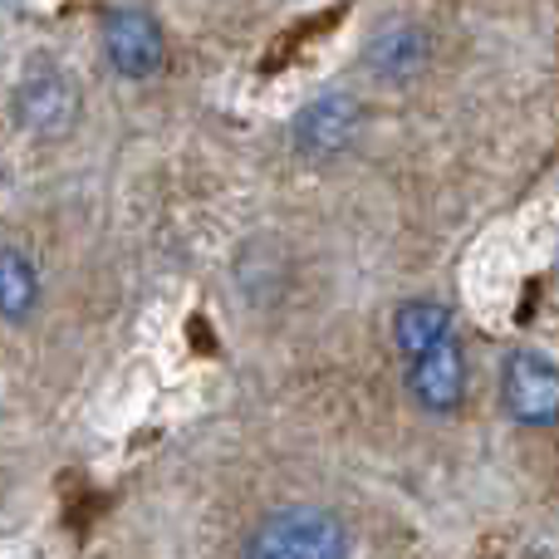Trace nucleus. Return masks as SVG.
<instances>
[{
  "mask_svg": "<svg viewBox=\"0 0 559 559\" xmlns=\"http://www.w3.org/2000/svg\"><path fill=\"white\" fill-rule=\"evenodd\" d=\"M246 559H348V531L324 506H285L255 525Z\"/></svg>",
  "mask_w": 559,
  "mask_h": 559,
  "instance_id": "nucleus-1",
  "label": "nucleus"
},
{
  "mask_svg": "<svg viewBox=\"0 0 559 559\" xmlns=\"http://www.w3.org/2000/svg\"><path fill=\"white\" fill-rule=\"evenodd\" d=\"M501 397H506V413L521 427H555L559 423V364L535 354V348L511 354L501 373Z\"/></svg>",
  "mask_w": 559,
  "mask_h": 559,
  "instance_id": "nucleus-2",
  "label": "nucleus"
},
{
  "mask_svg": "<svg viewBox=\"0 0 559 559\" xmlns=\"http://www.w3.org/2000/svg\"><path fill=\"white\" fill-rule=\"evenodd\" d=\"M407 393L417 397V407H427V413L447 417L462 407V393H466V358H462V344H456V334L447 338V344H437L432 354L413 358L407 364Z\"/></svg>",
  "mask_w": 559,
  "mask_h": 559,
  "instance_id": "nucleus-3",
  "label": "nucleus"
},
{
  "mask_svg": "<svg viewBox=\"0 0 559 559\" xmlns=\"http://www.w3.org/2000/svg\"><path fill=\"white\" fill-rule=\"evenodd\" d=\"M358 128H364V114H358L354 98L324 94L295 118V143L309 157H338L358 143Z\"/></svg>",
  "mask_w": 559,
  "mask_h": 559,
  "instance_id": "nucleus-4",
  "label": "nucleus"
},
{
  "mask_svg": "<svg viewBox=\"0 0 559 559\" xmlns=\"http://www.w3.org/2000/svg\"><path fill=\"white\" fill-rule=\"evenodd\" d=\"M104 45H108V59H114L118 74L128 79H147L163 69L167 59V45H163V29L143 15V10H114L104 25Z\"/></svg>",
  "mask_w": 559,
  "mask_h": 559,
  "instance_id": "nucleus-5",
  "label": "nucleus"
},
{
  "mask_svg": "<svg viewBox=\"0 0 559 559\" xmlns=\"http://www.w3.org/2000/svg\"><path fill=\"white\" fill-rule=\"evenodd\" d=\"M74 108H79L74 84H69L64 74H55V69L29 74L25 84H20V94H15V114H20V123H25L29 133H59V128H69Z\"/></svg>",
  "mask_w": 559,
  "mask_h": 559,
  "instance_id": "nucleus-6",
  "label": "nucleus"
},
{
  "mask_svg": "<svg viewBox=\"0 0 559 559\" xmlns=\"http://www.w3.org/2000/svg\"><path fill=\"white\" fill-rule=\"evenodd\" d=\"M427 55H432V39H427V29H417V25H383L364 49L368 69H373L378 79H393V84L423 74Z\"/></svg>",
  "mask_w": 559,
  "mask_h": 559,
  "instance_id": "nucleus-7",
  "label": "nucleus"
},
{
  "mask_svg": "<svg viewBox=\"0 0 559 559\" xmlns=\"http://www.w3.org/2000/svg\"><path fill=\"white\" fill-rule=\"evenodd\" d=\"M447 338H452V314H447L437 299H407V305L397 309L393 344H397V354H403V364L432 354V348L447 344Z\"/></svg>",
  "mask_w": 559,
  "mask_h": 559,
  "instance_id": "nucleus-8",
  "label": "nucleus"
},
{
  "mask_svg": "<svg viewBox=\"0 0 559 559\" xmlns=\"http://www.w3.org/2000/svg\"><path fill=\"white\" fill-rule=\"evenodd\" d=\"M39 305V271L25 251L0 246V319H25Z\"/></svg>",
  "mask_w": 559,
  "mask_h": 559,
  "instance_id": "nucleus-9",
  "label": "nucleus"
},
{
  "mask_svg": "<svg viewBox=\"0 0 559 559\" xmlns=\"http://www.w3.org/2000/svg\"><path fill=\"white\" fill-rule=\"evenodd\" d=\"M5 10H10V0H0V15H5Z\"/></svg>",
  "mask_w": 559,
  "mask_h": 559,
  "instance_id": "nucleus-10",
  "label": "nucleus"
}]
</instances>
